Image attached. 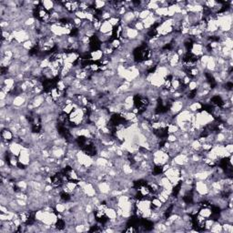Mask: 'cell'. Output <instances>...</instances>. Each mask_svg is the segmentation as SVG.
Returning a JSON list of instances; mask_svg holds the SVG:
<instances>
[{"label":"cell","instance_id":"16","mask_svg":"<svg viewBox=\"0 0 233 233\" xmlns=\"http://www.w3.org/2000/svg\"><path fill=\"white\" fill-rule=\"evenodd\" d=\"M75 16H76V17L81 19V20H86V12L85 11L77 10V12H75Z\"/></svg>","mask_w":233,"mask_h":233},{"label":"cell","instance_id":"7","mask_svg":"<svg viewBox=\"0 0 233 233\" xmlns=\"http://www.w3.org/2000/svg\"><path fill=\"white\" fill-rule=\"evenodd\" d=\"M105 215H106L107 218L109 219V220H115L116 217H117L116 209L108 207V208L105 210Z\"/></svg>","mask_w":233,"mask_h":233},{"label":"cell","instance_id":"13","mask_svg":"<svg viewBox=\"0 0 233 233\" xmlns=\"http://www.w3.org/2000/svg\"><path fill=\"white\" fill-rule=\"evenodd\" d=\"M167 129H168V134H175L177 131L179 130V127L176 124H170L168 126Z\"/></svg>","mask_w":233,"mask_h":233},{"label":"cell","instance_id":"3","mask_svg":"<svg viewBox=\"0 0 233 233\" xmlns=\"http://www.w3.org/2000/svg\"><path fill=\"white\" fill-rule=\"evenodd\" d=\"M113 29H114V27H112V25L109 21H103L99 32L101 33V34H108V33L112 32Z\"/></svg>","mask_w":233,"mask_h":233},{"label":"cell","instance_id":"12","mask_svg":"<svg viewBox=\"0 0 233 233\" xmlns=\"http://www.w3.org/2000/svg\"><path fill=\"white\" fill-rule=\"evenodd\" d=\"M150 13H151V11H149V10H148V9H143V10H141V11L139 12L138 19L141 20V21H143L144 19H146V18L150 15Z\"/></svg>","mask_w":233,"mask_h":233},{"label":"cell","instance_id":"9","mask_svg":"<svg viewBox=\"0 0 233 233\" xmlns=\"http://www.w3.org/2000/svg\"><path fill=\"white\" fill-rule=\"evenodd\" d=\"M55 210H56L57 213L63 214L66 210H67L66 202H58V203H57L56 206H55Z\"/></svg>","mask_w":233,"mask_h":233},{"label":"cell","instance_id":"2","mask_svg":"<svg viewBox=\"0 0 233 233\" xmlns=\"http://www.w3.org/2000/svg\"><path fill=\"white\" fill-rule=\"evenodd\" d=\"M23 149H24V147H23L22 144L16 143V142H14V141H11L10 144H9V146H8V151H9L12 155L16 156V157L19 156V154H20V152H21V150H22Z\"/></svg>","mask_w":233,"mask_h":233},{"label":"cell","instance_id":"10","mask_svg":"<svg viewBox=\"0 0 233 233\" xmlns=\"http://www.w3.org/2000/svg\"><path fill=\"white\" fill-rule=\"evenodd\" d=\"M210 231L216 233L222 232V225H221V223L219 222V221H217V220H215L214 223H213V225H212V227L210 228Z\"/></svg>","mask_w":233,"mask_h":233},{"label":"cell","instance_id":"14","mask_svg":"<svg viewBox=\"0 0 233 233\" xmlns=\"http://www.w3.org/2000/svg\"><path fill=\"white\" fill-rule=\"evenodd\" d=\"M214 221L215 220L213 219H210V218L205 220V231H210V228L212 227Z\"/></svg>","mask_w":233,"mask_h":233},{"label":"cell","instance_id":"15","mask_svg":"<svg viewBox=\"0 0 233 233\" xmlns=\"http://www.w3.org/2000/svg\"><path fill=\"white\" fill-rule=\"evenodd\" d=\"M74 109H75V108H74L73 104H69V105H65V107L62 109V111L64 113H66V115H69Z\"/></svg>","mask_w":233,"mask_h":233},{"label":"cell","instance_id":"8","mask_svg":"<svg viewBox=\"0 0 233 233\" xmlns=\"http://www.w3.org/2000/svg\"><path fill=\"white\" fill-rule=\"evenodd\" d=\"M41 5L44 7L45 10H47L48 12H50L54 9V5H55V2L54 1H50V0H44L41 2Z\"/></svg>","mask_w":233,"mask_h":233},{"label":"cell","instance_id":"6","mask_svg":"<svg viewBox=\"0 0 233 233\" xmlns=\"http://www.w3.org/2000/svg\"><path fill=\"white\" fill-rule=\"evenodd\" d=\"M139 32L138 30H136L135 28H131V27H127V38L129 40H135L138 38Z\"/></svg>","mask_w":233,"mask_h":233},{"label":"cell","instance_id":"11","mask_svg":"<svg viewBox=\"0 0 233 233\" xmlns=\"http://www.w3.org/2000/svg\"><path fill=\"white\" fill-rule=\"evenodd\" d=\"M221 225H222V232H226V233L233 232V226L231 223L224 222V223H222Z\"/></svg>","mask_w":233,"mask_h":233},{"label":"cell","instance_id":"4","mask_svg":"<svg viewBox=\"0 0 233 233\" xmlns=\"http://www.w3.org/2000/svg\"><path fill=\"white\" fill-rule=\"evenodd\" d=\"M212 213H213V212H212V209H211L210 207H202V208L199 209V212H198L199 215L202 216V217L205 218V219L210 218L211 215H212Z\"/></svg>","mask_w":233,"mask_h":233},{"label":"cell","instance_id":"17","mask_svg":"<svg viewBox=\"0 0 233 233\" xmlns=\"http://www.w3.org/2000/svg\"><path fill=\"white\" fill-rule=\"evenodd\" d=\"M225 146V149L226 150L230 153V154H232L233 152V144H226L224 145Z\"/></svg>","mask_w":233,"mask_h":233},{"label":"cell","instance_id":"5","mask_svg":"<svg viewBox=\"0 0 233 233\" xmlns=\"http://www.w3.org/2000/svg\"><path fill=\"white\" fill-rule=\"evenodd\" d=\"M103 57H104V54L100 49L93 50L90 52V58L93 62H99Z\"/></svg>","mask_w":233,"mask_h":233},{"label":"cell","instance_id":"1","mask_svg":"<svg viewBox=\"0 0 233 233\" xmlns=\"http://www.w3.org/2000/svg\"><path fill=\"white\" fill-rule=\"evenodd\" d=\"M193 188H194V190L197 193H199L202 196H207L209 191H210L209 185L203 180H195Z\"/></svg>","mask_w":233,"mask_h":233}]
</instances>
